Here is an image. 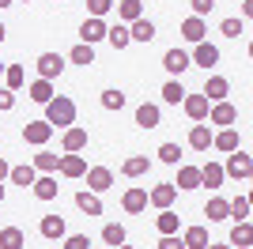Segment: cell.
Here are the masks:
<instances>
[{
	"instance_id": "obj_1",
	"label": "cell",
	"mask_w": 253,
	"mask_h": 249,
	"mask_svg": "<svg viewBox=\"0 0 253 249\" xmlns=\"http://www.w3.org/2000/svg\"><path fill=\"white\" fill-rule=\"evenodd\" d=\"M42 121H49L53 128H61V132H64V128H72V124H76V102L68 98V94H53L49 102H45V117H42Z\"/></svg>"
},
{
	"instance_id": "obj_2",
	"label": "cell",
	"mask_w": 253,
	"mask_h": 249,
	"mask_svg": "<svg viewBox=\"0 0 253 249\" xmlns=\"http://www.w3.org/2000/svg\"><path fill=\"white\" fill-rule=\"evenodd\" d=\"M223 174H231V177H238V181H246V177L253 174V159L246 155L242 147H238V151H231V155H227V166H223Z\"/></svg>"
},
{
	"instance_id": "obj_3",
	"label": "cell",
	"mask_w": 253,
	"mask_h": 249,
	"mask_svg": "<svg viewBox=\"0 0 253 249\" xmlns=\"http://www.w3.org/2000/svg\"><path fill=\"white\" fill-rule=\"evenodd\" d=\"M49 136H53L49 121H27V124H23V140L34 144V147H45V144H49Z\"/></svg>"
},
{
	"instance_id": "obj_4",
	"label": "cell",
	"mask_w": 253,
	"mask_h": 249,
	"mask_svg": "<svg viewBox=\"0 0 253 249\" xmlns=\"http://www.w3.org/2000/svg\"><path fill=\"white\" fill-rule=\"evenodd\" d=\"M34 64H38V80H49V83L64 72V57H61V53H42Z\"/></svg>"
},
{
	"instance_id": "obj_5",
	"label": "cell",
	"mask_w": 253,
	"mask_h": 249,
	"mask_svg": "<svg viewBox=\"0 0 253 249\" xmlns=\"http://www.w3.org/2000/svg\"><path fill=\"white\" fill-rule=\"evenodd\" d=\"M234 121H238V110H234L227 98H223V102H211V110H208V124H223V128H231Z\"/></svg>"
},
{
	"instance_id": "obj_6",
	"label": "cell",
	"mask_w": 253,
	"mask_h": 249,
	"mask_svg": "<svg viewBox=\"0 0 253 249\" xmlns=\"http://www.w3.org/2000/svg\"><path fill=\"white\" fill-rule=\"evenodd\" d=\"M61 147H64V155H80V151H87V128H64L61 136Z\"/></svg>"
},
{
	"instance_id": "obj_7",
	"label": "cell",
	"mask_w": 253,
	"mask_h": 249,
	"mask_svg": "<svg viewBox=\"0 0 253 249\" xmlns=\"http://www.w3.org/2000/svg\"><path fill=\"white\" fill-rule=\"evenodd\" d=\"M189 61H193V64H201V68H215V64H219V49H215L211 42H197Z\"/></svg>"
},
{
	"instance_id": "obj_8",
	"label": "cell",
	"mask_w": 253,
	"mask_h": 249,
	"mask_svg": "<svg viewBox=\"0 0 253 249\" xmlns=\"http://www.w3.org/2000/svg\"><path fill=\"white\" fill-rule=\"evenodd\" d=\"M174 200H178V189H174V181H163V185H155V189L148 193V204H155L159 211H163V208H170Z\"/></svg>"
},
{
	"instance_id": "obj_9",
	"label": "cell",
	"mask_w": 253,
	"mask_h": 249,
	"mask_svg": "<svg viewBox=\"0 0 253 249\" xmlns=\"http://www.w3.org/2000/svg\"><path fill=\"white\" fill-rule=\"evenodd\" d=\"M181 106H185V114H189L193 121H208L211 102L204 98V94H185V98H181Z\"/></svg>"
},
{
	"instance_id": "obj_10",
	"label": "cell",
	"mask_w": 253,
	"mask_h": 249,
	"mask_svg": "<svg viewBox=\"0 0 253 249\" xmlns=\"http://www.w3.org/2000/svg\"><path fill=\"white\" fill-rule=\"evenodd\" d=\"M189 64L193 61H189V53H185V49H167V53H163V68H167L170 76H181Z\"/></svg>"
},
{
	"instance_id": "obj_11",
	"label": "cell",
	"mask_w": 253,
	"mask_h": 249,
	"mask_svg": "<svg viewBox=\"0 0 253 249\" xmlns=\"http://www.w3.org/2000/svg\"><path fill=\"white\" fill-rule=\"evenodd\" d=\"M110 185H114V174H110L106 166H91V170H87V189H91V193H106Z\"/></svg>"
},
{
	"instance_id": "obj_12",
	"label": "cell",
	"mask_w": 253,
	"mask_h": 249,
	"mask_svg": "<svg viewBox=\"0 0 253 249\" xmlns=\"http://www.w3.org/2000/svg\"><path fill=\"white\" fill-rule=\"evenodd\" d=\"M121 208H125L128 215H140V211L148 208V189H125V197H121Z\"/></svg>"
},
{
	"instance_id": "obj_13",
	"label": "cell",
	"mask_w": 253,
	"mask_h": 249,
	"mask_svg": "<svg viewBox=\"0 0 253 249\" xmlns=\"http://www.w3.org/2000/svg\"><path fill=\"white\" fill-rule=\"evenodd\" d=\"M106 38V19H84V27H80V42L84 45H95V42Z\"/></svg>"
},
{
	"instance_id": "obj_14",
	"label": "cell",
	"mask_w": 253,
	"mask_h": 249,
	"mask_svg": "<svg viewBox=\"0 0 253 249\" xmlns=\"http://www.w3.org/2000/svg\"><path fill=\"white\" fill-rule=\"evenodd\" d=\"M211 136H215V132H211L208 121H204V124H193V128H189V147H193V151H208V147H211Z\"/></svg>"
},
{
	"instance_id": "obj_15",
	"label": "cell",
	"mask_w": 253,
	"mask_h": 249,
	"mask_svg": "<svg viewBox=\"0 0 253 249\" xmlns=\"http://www.w3.org/2000/svg\"><path fill=\"white\" fill-rule=\"evenodd\" d=\"M38 230H42V238H49V242H57V238H64V234H68V227H64L61 215H42Z\"/></svg>"
},
{
	"instance_id": "obj_16",
	"label": "cell",
	"mask_w": 253,
	"mask_h": 249,
	"mask_svg": "<svg viewBox=\"0 0 253 249\" xmlns=\"http://www.w3.org/2000/svg\"><path fill=\"white\" fill-rule=\"evenodd\" d=\"M57 170H61L64 177H84V174H87V159H84V155H61Z\"/></svg>"
},
{
	"instance_id": "obj_17",
	"label": "cell",
	"mask_w": 253,
	"mask_h": 249,
	"mask_svg": "<svg viewBox=\"0 0 253 249\" xmlns=\"http://www.w3.org/2000/svg\"><path fill=\"white\" fill-rule=\"evenodd\" d=\"M231 94V83L223 80V76H208V83H204V98L208 102H223Z\"/></svg>"
},
{
	"instance_id": "obj_18",
	"label": "cell",
	"mask_w": 253,
	"mask_h": 249,
	"mask_svg": "<svg viewBox=\"0 0 253 249\" xmlns=\"http://www.w3.org/2000/svg\"><path fill=\"white\" fill-rule=\"evenodd\" d=\"M76 208H80L84 215H102V200H98V193H91V189H80V193H76Z\"/></svg>"
},
{
	"instance_id": "obj_19",
	"label": "cell",
	"mask_w": 253,
	"mask_h": 249,
	"mask_svg": "<svg viewBox=\"0 0 253 249\" xmlns=\"http://www.w3.org/2000/svg\"><path fill=\"white\" fill-rule=\"evenodd\" d=\"M31 189H34V197H38V200H53L61 185H57V177H53V174H38Z\"/></svg>"
},
{
	"instance_id": "obj_20",
	"label": "cell",
	"mask_w": 253,
	"mask_h": 249,
	"mask_svg": "<svg viewBox=\"0 0 253 249\" xmlns=\"http://www.w3.org/2000/svg\"><path fill=\"white\" fill-rule=\"evenodd\" d=\"M151 170V159L148 155H128L125 163H121V174L125 177H144Z\"/></svg>"
},
{
	"instance_id": "obj_21",
	"label": "cell",
	"mask_w": 253,
	"mask_h": 249,
	"mask_svg": "<svg viewBox=\"0 0 253 249\" xmlns=\"http://www.w3.org/2000/svg\"><path fill=\"white\" fill-rule=\"evenodd\" d=\"M34 177H38V170H34L31 163L11 166V170H8V181H11V185H23V189H31V185H34Z\"/></svg>"
},
{
	"instance_id": "obj_22",
	"label": "cell",
	"mask_w": 253,
	"mask_h": 249,
	"mask_svg": "<svg viewBox=\"0 0 253 249\" xmlns=\"http://www.w3.org/2000/svg\"><path fill=\"white\" fill-rule=\"evenodd\" d=\"M204 34H208V27H204V19H197V15H189V19L181 23V38L193 42V45H197V42H204Z\"/></svg>"
},
{
	"instance_id": "obj_23",
	"label": "cell",
	"mask_w": 253,
	"mask_h": 249,
	"mask_svg": "<svg viewBox=\"0 0 253 249\" xmlns=\"http://www.w3.org/2000/svg\"><path fill=\"white\" fill-rule=\"evenodd\" d=\"M211 147H219V151H227V155H231V151H238V147H242V140H238V132H234V128H223V132L211 136Z\"/></svg>"
},
{
	"instance_id": "obj_24",
	"label": "cell",
	"mask_w": 253,
	"mask_h": 249,
	"mask_svg": "<svg viewBox=\"0 0 253 249\" xmlns=\"http://www.w3.org/2000/svg\"><path fill=\"white\" fill-rule=\"evenodd\" d=\"M159 106L155 102H144V106H136V124L140 128H159Z\"/></svg>"
},
{
	"instance_id": "obj_25",
	"label": "cell",
	"mask_w": 253,
	"mask_h": 249,
	"mask_svg": "<svg viewBox=\"0 0 253 249\" xmlns=\"http://www.w3.org/2000/svg\"><path fill=\"white\" fill-rule=\"evenodd\" d=\"M128 38H132V42H144V45H148V42L155 38V23H151V19H136V23H128Z\"/></svg>"
},
{
	"instance_id": "obj_26",
	"label": "cell",
	"mask_w": 253,
	"mask_h": 249,
	"mask_svg": "<svg viewBox=\"0 0 253 249\" xmlns=\"http://www.w3.org/2000/svg\"><path fill=\"white\" fill-rule=\"evenodd\" d=\"M250 242H253V227H250V219H242V223H234V230H231V242H227V246L250 249Z\"/></svg>"
},
{
	"instance_id": "obj_27",
	"label": "cell",
	"mask_w": 253,
	"mask_h": 249,
	"mask_svg": "<svg viewBox=\"0 0 253 249\" xmlns=\"http://www.w3.org/2000/svg\"><path fill=\"white\" fill-rule=\"evenodd\" d=\"M223 177H227V174H223V166H219V163H204V166H201V185L219 189V185H223Z\"/></svg>"
},
{
	"instance_id": "obj_28",
	"label": "cell",
	"mask_w": 253,
	"mask_h": 249,
	"mask_svg": "<svg viewBox=\"0 0 253 249\" xmlns=\"http://www.w3.org/2000/svg\"><path fill=\"white\" fill-rule=\"evenodd\" d=\"M155 227H159V234H178L181 215H178V211H170V208H163V211H159V219H155Z\"/></svg>"
},
{
	"instance_id": "obj_29",
	"label": "cell",
	"mask_w": 253,
	"mask_h": 249,
	"mask_svg": "<svg viewBox=\"0 0 253 249\" xmlns=\"http://www.w3.org/2000/svg\"><path fill=\"white\" fill-rule=\"evenodd\" d=\"M174 189H201V166H181Z\"/></svg>"
},
{
	"instance_id": "obj_30",
	"label": "cell",
	"mask_w": 253,
	"mask_h": 249,
	"mask_svg": "<svg viewBox=\"0 0 253 249\" xmlns=\"http://www.w3.org/2000/svg\"><path fill=\"white\" fill-rule=\"evenodd\" d=\"M106 42H110L114 49H128V45H132V38H128V27H125V23H117V27H106Z\"/></svg>"
},
{
	"instance_id": "obj_31",
	"label": "cell",
	"mask_w": 253,
	"mask_h": 249,
	"mask_svg": "<svg viewBox=\"0 0 253 249\" xmlns=\"http://www.w3.org/2000/svg\"><path fill=\"white\" fill-rule=\"evenodd\" d=\"M57 163H61V155H53V151H38V155H34V170H38V174H57Z\"/></svg>"
},
{
	"instance_id": "obj_32",
	"label": "cell",
	"mask_w": 253,
	"mask_h": 249,
	"mask_svg": "<svg viewBox=\"0 0 253 249\" xmlns=\"http://www.w3.org/2000/svg\"><path fill=\"white\" fill-rule=\"evenodd\" d=\"M27 246V234L19 227H4L0 230V249H23Z\"/></svg>"
},
{
	"instance_id": "obj_33",
	"label": "cell",
	"mask_w": 253,
	"mask_h": 249,
	"mask_svg": "<svg viewBox=\"0 0 253 249\" xmlns=\"http://www.w3.org/2000/svg\"><path fill=\"white\" fill-rule=\"evenodd\" d=\"M27 94H31V102L45 106V102L53 98V83H49V80H34L31 87H27Z\"/></svg>"
},
{
	"instance_id": "obj_34",
	"label": "cell",
	"mask_w": 253,
	"mask_h": 249,
	"mask_svg": "<svg viewBox=\"0 0 253 249\" xmlns=\"http://www.w3.org/2000/svg\"><path fill=\"white\" fill-rule=\"evenodd\" d=\"M181 242H185V249H204L208 246V227H185Z\"/></svg>"
},
{
	"instance_id": "obj_35",
	"label": "cell",
	"mask_w": 253,
	"mask_h": 249,
	"mask_svg": "<svg viewBox=\"0 0 253 249\" xmlns=\"http://www.w3.org/2000/svg\"><path fill=\"white\" fill-rule=\"evenodd\" d=\"M114 8H117V15H121L125 23L144 19V4H140V0H121V4H114Z\"/></svg>"
},
{
	"instance_id": "obj_36",
	"label": "cell",
	"mask_w": 253,
	"mask_h": 249,
	"mask_svg": "<svg viewBox=\"0 0 253 249\" xmlns=\"http://www.w3.org/2000/svg\"><path fill=\"white\" fill-rule=\"evenodd\" d=\"M4 83H8V91H19L23 83H27V72H23V64H4Z\"/></svg>"
},
{
	"instance_id": "obj_37",
	"label": "cell",
	"mask_w": 253,
	"mask_h": 249,
	"mask_svg": "<svg viewBox=\"0 0 253 249\" xmlns=\"http://www.w3.org/2000/svg\"><path fill=\"white\" fill-rule=\"evenodd\" d=\"M204 215H208L211 223H219V219L231 215V208H227V200H223V197H211V200H208V208H204Z\"/></svg>"
},
{
	"instance_id": "obj_38",
	"label": "cell",
	"mask_w": 253,
	"mask_h": 249,
	"mask_svg": "<svg viewBox=\"0 0 253 249\" xmlns=\"http://www.w3.org/2000/svg\"><path fill=\"white\" fill-rule=\"evenodd\" d=\"M68 61H72V64H84V68H87V64H95V45H84V42H80V45L68 53Z\"/></svg>"
},
{
	"instance_id": "obj_39",
	"label": "cell",
	"mask_w": 253,
	"mask_h": 249,
	"mask_svg": "<svg viewBox=\"0 0 253 249\" xmlns=\"http://www.w3.org/2000/svg\"><path fill=\"white\" fill-rule=\"evenodd\" d=\"M181 98H185V87H181V80H170L167 87H163V102H167V106H178Z\"/></svg>"
},
{
	"instance_id": "obj_40",
	"label": "cell",
	"mask_w": 253,
	"mask_h": 249,
	"mask_svg": "<svg viewBox=\"0 0 253 249\" xmlns=\"http://www.w3.org/2000/svg\"><path fill=\"white\" fill-rule=\"evenodd\" d=\"M102 242L106 246H121V242H125V227H121V223H106L102 227Z\"/></svg>"
},
{
	"instance_id": "obj_41",
	"label": "cell",
	"mask_w": 253,
	"mask_h": 249,
	"mask_svg": "<svg viewBox=\"0 0 253 249\" xmlns=\"http://www.w3.org/2000/svg\"><path fill=\"white\" fill-rule=\"evenodd\" d=\"M155 155H159V163H167V166H178V163H181V147H178V144H163V147L155 151Z\"/></svg>"
},
{
	"instance_id": "obj_42",
	"label": "cell",
	"mask_w": 253,
	"mask_h": 249,
	"mask_svg": "<svg viewBox=\"0 0 253 249\" xmlns=\"http://www.w3.org/2000/svg\"><path fill=\"white\" fill-rule=\"evenodd\" d=\"M87 11H91V19H106L114 11V0H87Z\"/></svg>"
},
{
	"instance_id": "obj_43",
	"label": "cell",
	"mask_w": 253,
	"mask_h": 249,
	"mask_svg": "<svg viewBox=\"0 0 253 249\" xmlns=\"http://www.w3.org/2000/svg\"><path fill=\"white\" fill-rule=\"evenodd\" d=\"M102 106L106 110H121V106H125V91H117V87L102 91Z\"/></svg>"
},
{
	"instance_id": "obj_44",
	"label": "cell",
	"mask_w": 253,
	"mask_h": 249,
	"mask_svg": "<svg viewBox=\"0 0 253 249\" xmlns=\"http://www.w3.org/2000/svg\"><path fill=\"white\" fill-rule=\"evenodd\" d=\"M227 208H231V215L238 219V223H242V219H250V197H234Z\"/></svg>"
},
{
	"instance_id": "obj_45",
	"label": "cell",
	"mask_w": 253,
	"mask_h": 249,
	"mask_svg": "<svg viewBox=\"0 0 253 249\" xmlns=\"http://www.w3.org/2000/svg\"><path fill=\"white\" fill-rule=\"evenodd\" d=\"M227 38H238V34H246V19H223V27H219Z\"/></svg>"
},
{
	"instance_id": "obj_46",
	"label": "cell",
	"mask_w": 253,
	"mask_h": 249,
	"mask_svg": "<svg viewBox=\"0 0 253 249\" xmlns=\"http://www.w3.org/2000/svg\"><path fill=\"white\" fill-rule=\"evenodd\" d=\"M64 249H91V238H87V234H68V238H64Z\"/></svg>"
},
{
	"instance_id": "obj_47",
	"label": "cell",
	"mask_w": 253,
	"mask_h": 249,
	"mask_svg": "<svg viewBox=\"0 0 253 249\" xmlns=\"http://www.w3.org/2000/svg\"><path fill=\"white\" fill-rule=\"evenodd\" d=\"M159 249H185V242H181L178 234H163V238H159Z\"/></svg>"
},
{
	"instance_id": "obj_48",
	"label": "cell",
	"mask_w": 253,
	"mask_h": 249,
	"mask_svg": "<svg viewBox=\"0 0 253 249\" xmlns=\"http://www.w3.org/2000/svg\"><path fill=\"white\" fill-rule=\"evenodd\" d=\"M211 8H215V0H193V15H197V19H204Z\"/></svg>"
},
{
	"instance_id": "obj_49",
	"label": "cell",
	"mask_w": 253,
	"mask_h": 249,
	"mask_svg": "<svg viewBox=\"0 0 253 249\" xmlns=\"http://www.w3.org/2000/svg\"><path fill=\"white\" fill-rule=\"evenodd\" d=\"M0 110H15V91L0 87Z\"/></svg>"
},
{
	"instance_id": "obj_50",
	"label": "cell",
	"mask_w": 253,
	"mask_h": 249,
	"mask_svg": "<svg viewBox=\"0 0 253 249\" xmlns=\"http://www.w3.org/2000/svg\"><path fill=\"white\" fill-rule=\"evenodd\" d=\"M8 170H11V166L4 163V159H0V181H4V177H8Z\"/></svg>"
},
{
	"instance_id": "obj_51",
	"label": "cell",
	"mask_w": 253,
	"mask_h": 249,
	"mask_svg": "<svg viewBox=\"0 0 253 249\" xmlns=\"http://www.w3.org/2000/svg\"><path fill=\"white\" fill-rule=\"evenodd\" d=\"M204 249H231V246H215V242H208V246H204Z\"/></svg>"
},
{
	"instance_id": "obj_52",
	"label": "cell",
	"mask_w": 253,
	"mask_h": 249,
	"mask_svg": "<svg viewBox=\"0 0 253 249\" xmlns=\"http://www.w3.org/2000/svg\"><path fill=\"white\" fill-rule=\"evenodd\" d=\"M0 8H11V0H0Z\"/></svg>"
},
{
	"instance_id": "obj_53",
	"label": "cell",
	"mask_w": 253,
	"mask_h": 249,
	"mask_svg": "<svg viewBox=\"0 0 253 249\" xmlns=\"http://www.w3.org/2000/svg\"><path fill=\"white\" fill-rule=\"evenodd\" d=\"M4 34H8V31H4V23H0V42H4Z\"/></svg>"
},
{
	"instance_id": "obj_54",
	"label": "cell",
	"mask_w": 253,
	"mask_h": 249,
	"mask_svg": "<svg viewBox=\"0 0 253 249\" xmlns=\"http://www.w3.org/2000/svg\"><path fill=\"white\" fill-rule=\"evenodd\" d=\"M114 249H132V246H125V242H121V246H114Z\"/></svg>"
},
{
	"instance_id": "obj_55",
	"label": "cell",
	"mask_w": 253,
	"mask_h": 249,
	"mask_svg": "<svg viewBox=\"0 0 253 249\" xmlns=\"http://www.w3.org/2000/svg\"><path fill=\"white\" fill-rule=\"evenodd\" d=\"M0 200H4V181H0Z\"/></svg>"
},
{
	"instance_id": "obj_56",
	"label": "cell",
	"mask_w": 253,
	"mask_h": 249,
	"mask_svg": "<svg viewBox=\"0 0 253 249\" xmlns=\"http://www.w3.org/2000/svg\"><path fill=\"white\" fill-rule=\"evenodd\" d=\"M27 4H31V0H27Z\"/></svg>"
},
{
	"instance_id": "obj_57",
	"label": "cell",
	"mask_w": 253,
	"mask_h": 249,
	"mask_svg": "<svg viewBox=\"0 0 253 249\" xmlns=\"http://www.w3.org/2000/svg\"><path fill=\"white\" fill-rule=\"evenodd\" d=\"M57 4H61V0H57Z\"/></svg>"
}]
</instances>
